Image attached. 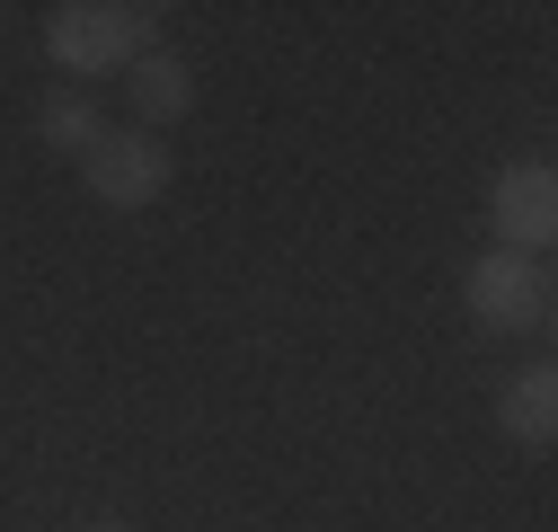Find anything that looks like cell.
<instances>
[{
    "label": "cell",
    "mask_w": 558,
    "mask_h": 532,
    "mask_svg": "<svg viewBox=\"0 0 558 532\" xmlns=\"http://www.w3.org/2000/svg\"><path fill=\"white\" fill-rule=\"evenodd\" d=\"M151 45H160V10H143V0H62V10H45V53L72 72V89L124 81Z\"/></svg>",
    "instance_id": "6da1fadb"
},
{
    "label": "cell",
    "mask_w": 558,
    "mask_h": 532,
    "mask_svg": "<svg viewBox=\"0 0 558 532\" xmlns=\"http://www.w3.org/2000/svg\"><path fill=\"white\" fill-rule=\"evenodd\" d=\"M497 426H506V444L549 452V435H558V364H523V373L506 382V399H497Z\"/></svg>",
    "instance_id": "5b68a950"
},
{
    "label": "cell",
    "mask_w": 558,
    "mask_h": 532,
    "mask_svg": "<svg viewBox=\"0 0 558 532\" xmlns=\"http://www.w3.org/2000/svg\"><path fill=\"white\" fill-rule=\"evenodd\" d=\"M36 133H45V152H62V160H89V152L107 143V116H98V98H89V89H45Z\"/></svg>",
    "instance_id": "52a82bcc"
},
{
    "label": "cell",
    "mask_w": 558,
    "mask_h": 532,
    "mask_svg": "<svg viewBox=\"0 0 558 532\" xmlns=\"http://www.w3.org/2000/svg\"><path fill=\"white\" fill-rule=\"evenodd\" d=\"M124 98H133V116H143V133H160V124H178V116L195 107V72H186L169 45H151V53L124 72Z\"/></svg>",
    "instance_id": "8992f818"
},
{
    "label": "cell",
    "mask_w": 558,
    "mask_h": 532,
    "mask_svg": "<svg viewBox=\"0 0 558 532\" xmlns=\"http://www.w3.org/2000/svg\"><path fill=\"white\" fill-rule=\"evenodd\" d=\"M0 19H10V10H0Z\"/></svg>",
    "instance_id": "9c48e42d"
},
{
    "label": "cell",
    "mask_w": 558,
    "mask_h": 532,
    "mask_svg": "<svg viewBox=\"0 0 558 532\" xmlns=\"http://www.w3.org/2000/svg\"><path fill=\"white\" fill-rule=\"evenodd\" d=\"M461 302L487 338H532V328H549V266L523 249H478L461 276Z\"/></svg>",
    "instance_id": "7a4b0ae2"
},
{
    "label": "cell",
    "mask_w": 558,
    "mask_h": 532,
    "mask_svg": "<svg viewBox=\"0 0 558 532\" xmlns=\"http://www.w3.org/2000/svg\"><path fill=\"white\" fill-rule=\"evenodd\" d=\"M89 532H133V523H89Z\"/></svg>",
    "instance_id": "ba28073f"
},
{
    "label": "cell",
    "mask_w": 558,
    "mask_h": 532,
    "mask_svg": "<svg viewBox=\"0 0 558 532\" xmlns=\"http://www.w3.org/2000/svg\"><path fill=\"white\" fill-rule=\"evenodd\" d=\"M487 231H497V249L541 257L558 240V169L549 160H506L497 186H487Z\"/></svg>",
    "instance_id": "277c9868"
},
{
    "label": "cell",
    "mask_w": 558,
    "mask_h": 532,
    "mask_svg": "<svg viewBox=\"0 0 558 532\" xmlns=\"http://www.w3.org/2000/svg\"><path fill=\"white\" fill-rule=\"evenodd\" d=\"M81 178H89V195H98L107 214H143V205H160V195H169L178 160H169L160 133H107V143L81 160Z\"/></svg>",
    "instance_id": "3957f363"
}]
</instances>
